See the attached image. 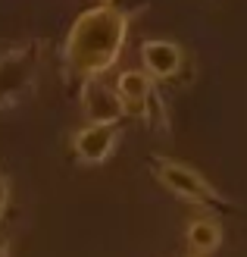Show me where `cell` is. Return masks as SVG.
Segmentation results:
<instances>
[{
    "mask_svg": "<svg viewBox=\"0 0 247 257\" xmlns=\"http://www.w3.org/2000/svg\"><path fill=\"white\" fill-rule=\"evenodd\" d=\"M132 10H122L116 4H97L85 10L63 44V60L75 82L103 75L122 54V44L128 38V25H132Z\"/></svg>",
    "mask_w": 247,
    "mask_h": 257,
    "instance_id": "1",
    "label": "cell"
},
{
    "mask_svg": "<svg viewBox=\"0 0 247 257\" xmlns=\"http://www.w3.org/2000/svg\"><path fill=\"white\" fill-rule=\"evenodd\" d=\"M100 4H116V0H100Z\"/></svg>",
    "mask_w": 247,
    "mask_h": 257,
    "instance_id": "11",
    "label": "cell"
},
{
    "mask_svg": "<svg viewBox=\"0 0 247 257\" xmlns=\"http://www.w3.org/2000/svg\"><path fill=\"white\" fill-rule=\"evenodd\" d=\"M150 170L157 176V182L166 185L175 198L188 201V204H200V207H225V198L219 195L197 170H191V166L178 163V160H169V157H153Z\"/></svg>",
    "mask_w": 247,
    "mask_h": 257,
    "instance_id": "3",
    "label": "cell"
},
{
    "mask_svg": "<svg viewBox=\"0 0 247 257\" xmlns=\"http://www.w3.org/2000/svg\"><path fill=\"white\" fill-rule=\"evenodd\" d=\"M7 204H10V182H7V176H0V216H4Z\"/></svg>",
    "mask_w": 247,
    "mask_h": 257,
    "instance_id": "9",
    "label": "cell"
},
{
    "mask_svg": "<svg viewBox=\"0 0 247 257\" xmlns=\"http://www.w3.org/2000/svg\"><path fill=\"white\" fill-rule=\"evenodd\" d=\"M0 257H10V251H7V241H0Z\"/></svg>",
    "mask_w": 247,
    "mask_h": 257,
    "instance_id": "10",
    "label": "cell"
},
{
    "mask_svg": "<svg viewBox=\"0 0 247 257\" xmlns=\"http://www.w3.org/2000/svg\"><path fill=\"white\" fill-rule=\"evenodd\" d=\"M79 104H82V113L88 122H119L125 116L122 97L107 82H100V75L85 79L79 85Z\"/></svg>",
    "mask_w": 247,
    "mask_h": 257,
    "instance_id": "5",
    "label": "cell"
},
{
    "mask_svg": "<svg viewBox=\"0 0 247 257\" xmlns=\"http://www.w3.org/2000/svg\"><path fill=\"white\" fill-rule=\"evenodd\" d=\"M141 60H144V72L150 79H175L185 54H181V47L175 41L150 38V41L141 44Z\"/></svg>",
    "mask_w": 247,
    "mask_h": 257,
    "instance_id": "7",
    "label": "cell"
},
{
    "mask_svg": "<svg viewBox=\"0 0 247 257\" xmlns=\"http://www.w3.org/2000/svg\"><path fill=\"white\" fill-rule=\"evenodd\" d=\"M119 145V122H88L72 138V151L82 163H103Z\"/></svg>",
    "mask_w": 247,
    "mask_h": 257,
    "instance_id": "6",
    "label": "cell"
},
{
    "mask_svg": "<svg viewBox=\"0 0 247 257\" xmlns=\"http://www.w3.org/2000/svg\"><path fill=\"white\" fill-rule=\"evenodd\" d=\"M188 248L194 254H213L219 245H222V226L213 216H200L188 226Z\"/></svg>",
    "mask_w": 247,
    "mask_h": 257,
    "instance_id": "8",
    "label": "cell"
},
{
    "mask_svg": "<svg viewBox=\"0 0 247 257\" xmlns=\"http://www.w3.org/2000/svg\"><path fill=\"white\" fill-rule=\"evenodd\" d=\"M116 94L122 97V110L125 116H135V119H147L153 128L166 132L169 128V116H166V107L157 94V85L147 72L141 69H128L119 75L116 82Z\"/></svg>",
    "mask_w": 247,
    "mask_h": 257,
    "instance_id": "4",
    "label": "cell"
},
{
    "mask_svg": "<svg viewBox=\"0 0 247 257\" xmlns=\"http://www.w3.org/2000/svg\"><path fill=\"white\" fill-rule=\"evenodd\" d=\"M41 41H29L0 54V110L32 94L38 66H41Z\"/></svg>",
    "mask_w": 247,
    "mask_h": 257,
    "instance_id": "2",
    "label": "cell"
}]
</instances>
